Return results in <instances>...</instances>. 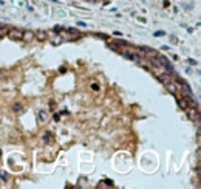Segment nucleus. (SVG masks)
<instances>
[{"instance_id": "4468645a", "label": "nucleus", "mask_w": 201, "mask_h": 189, "mask_svg": "<svg viewBox=\"0 0 201 189\" xmlns=\"http://www.w3.org/2000/svg\"><path fill=\"white\" fill-rule=\"evenodd\" d=\"M91 88H93V90H99V85H97V84H91Z\"/></svg>"}, {"instance_id": "39448f33", "label": "nucleus", "mask_w": 201, "mask_h": 189, "mask_svg": "<svg viewBox=\"0 0 201 189\" xmlns=\"http://www.w3.org/2000/svg\"><path fill=\"white\" fill-rule=\"evenodd\" d=\"M34 39L43 42V40L48 39V33H47V31H42V30L40 31H36V33H34Z\"/></svg>"}, {"instance_id": "dca6fc26", "label": "nucleus", "mask_w": 201, "mask_h": 189, "mask_svg": "<svg viewBox=\"0 0 201 189\" xmlns=\"http://www.w3.org/2000/svg\"><path fill=\"white\" fill-rule=\"evenodd\" d=\"M54 31H56V33H59V31H62V28H61V26H54Z\"/></svg>"}, {"instance_id": "6e6552de", "label": "nucleus", "mask_w": 201, "mask_h": 189, "mask_svg": "<svg viewBox=\"0 0 201 189\" xmlns=\"http://www.w3.org/2000/svg\"><path fill=\"white\" fill-rule=\"evenodd\" d=\"M48 120V112L47 110H40L39 112V121L40 122H45Z\"/></svg>"}, {"instance_id": "9d476101", "label": "nucleus", "mask_w": 201, "mask_h": 189, "mask_svg": "<svg viewBox=\"0 0 201 189\" xmlns=\"http://www.w3.org/2000/svg\"><path fill=\"white\" fill-rule=\"evenodd\" d=\"M13 110H14V112H22V105H20V104H14V105H13Z\"/></svg>"}, {"instance_id": "0eeeda50", "label": "nucleus", "mask_w": 201, "mask_h": 189, "mask_svg": "<svg viewBox=\"0 0 201 189\" xmlns=\"http://www.w3.org/2000/svg\"><path fill=\"white\" fill-rule=\"evenodd\" d=\"M32 39H34V33H31V31H23L22 40H25V42H31Z\"/></svg>"}, {"instance_id": "9b49d317", "label": "nucleus", "mask_w": 201, "mask_h": 189, "mask_svg": "<svg viewBox=\"0 0 201 189\" xmlns=\"http://www.w3.org/2000/svg\"><path fill=\"white\" fill-rule=\"evenodd\" d=\"M68 33H71V34H74V36H79L78 30H74V28H68Z\"/></svg>"}, {"instance_id": "2eb2a0df", "label": "nucleus", "mask_w": 201, "mask_h": 189, "mask_svg": "<svg viewBox=\"0 0 201 189\" xmlns=\"http://www.w3.org/2000/svg\"><path fill=\"white\" fill-rule=\"evenodd\" d=\"M105 183H107V186H115V185H113V181H111V180H107Z\"/></svg>"}, {"instance_id": "1a4fd4ad", "label": "nucleus", "mask_w": 201, "mask_h": 189, "mask_svg": "<svg viewBox=\"0 0 201 189\" xmlns=\"http://www.w3.org/2000/svg\"><path fill=\"white\" fill-rule=\"evenodd\" d=\"M8 26L6 25H2V23H0V37H3V36H6L8 34Z\"/></svg>"}, {"instance_id": "f8f14e48", "label": "nucleus", "mask_w": 201, "mask_h": 189, "mask_svg": "<svg viewBox=\"0 0 201 189\" xmlns=\"http://www.w3.org/2000/svg\"><path fill=\"white\" fill-rule=\"evenodd\" d=\"M43 139H45V141H50V139H51V133H50V132L45 133V137H43Z\"/></svg>"}, {"instance_id": "ddd939ff", "label": "nucleus", "mask_w": 201, "mask_h": 189, "mask_svg": "<svg viewBox=\"0 0 201 189\" xmlns=\"http://www.w3.org/2000/svg\"><path fill=\"white\" fill-rule=\"evenodd\" d=\"M155 36H158V37L164 36V31H156V33H155Z\"/></svg>"}, {"instance_id": "6ab92c4d", "label": "nucleus", "mask_w": 201, "mask_h": 189, "mask_svg": "<svg viewBox=\"0 0 201 189\" xmlns=\"http://www.w3.org/2000/svg\"><path fill=\"white\" fill-rule=\"evenodd\" d=\"M78 26H87L85 22H78Z\"/></svg>"}, {"instance_id": "20e7f679", "label": "nucleus", "mask_w": 201, "mask_h": 189, "mask_svg": "<svg viewBox=\"0 0 201 189\" xmlns=\"http://www.w3.org/2000/svg\"><path fill=\"white\" fill-rule=\"evenodd\" d=\"M164 85H166V88H167L169 93H172V95H176L178 93V84L175 82V81H170V82H167Z\"/></svg>"}, {"instance_id": "f03ea898", "label": "nucleus", "mask_w": 201, "mask_h": 189, "mask_svg": "<svg viewBox=\"0 0 201 189\" xmlns=\"http://www.w3.org/2000/svg\"><path fill=\"white\" fill-rule=\"evenodd\" d=\"M156 74V78H158L162 84H167V82H170L172 79V73H155Z\"/></svg>"}, {"instance_id": "423d86ee", "label": "nucleus", "mask_w": 201, "mask_h": 189, "mask_svg": "<svg viewBox=\"0 0 201 189\" xmlns=\"http://www.w3.org/2000/svg\"><path fill=\"white\" fill-rule=\"evenodd\" d=\"M48 39H50V42L53 45H59V44H62L63 42V39L61 36H48Z\"/></svg>"}, {"instance_id": "f257e3e1", "label": "nucleus", "mask_w": 201, "mask_h": 189, "mask_svg": "<svg viewBox=\"0 0 201 189\" xmlns=\"http://www.w3.org/2000/svg\"><path fill=\"white\" fill-rule=\"evenodd\" d=\"M22 36H23V30H20V28H9L8 30V37L13 40H22Z\"/></svg>"}, {"instance_id": "7ed1b4c3", "label": "nucleus", "mask_w": 201, "mask_h": 189, "mask_svg": "<svg viewBox=\"0 0 201 189\" xmlns=\"http://www.w3.org/2000/svg\"><path fill=\"white\" fill-rule=\"evenodd\" d=\"M190 102H192V101L189 99V98H186V96H181V98L178 99V105H180L183 110H187L189 107H190Z\"/></svg>"}, {"instance_id": "f3484780", "label": "nucleus", "mask_w": 201, "mask_h": 189, "mask_svg": "<svg viewBox=\"0 0 201 189\" xmlns=\"http://www.w3.org/2000/svg\"><path fill=\"white\" fill-rule=\"evenodd\" d=\"M189 64H190V65H197V62H195L193 59H189Z\"/></svg>"}, {"instance_id": "a211bd4d", "label": "nucleus", "mask_w": 201, "mask_h": 189, "mask_svg": "<svg viewBox=\"0 0 201 189\" xmlns=\"http://www.w3.org/2000/svg\"><path fill=\"white\" fill-rule=\"evenodd\" d=\"M0 177H2L3 180H6V174H5V172H0Z\"/></svg>"}]
</instances>
